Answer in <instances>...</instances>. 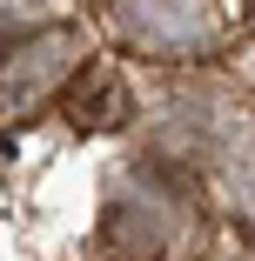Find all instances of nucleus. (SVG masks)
Instances as JSON below:
<instances>
[{"instance_id":"nucleus-1","label":"nucleus","mask_w":255,"mask_h":261,"mask_svg":"<svg viewBox=\"0 0 255 261\" xmlns=\"http://www.w3.org/2000/svg\"><path fill=\"white\" fill-rule=\"evenodd\" d=\"M108 27L134 54L188 61L228 34V14H222V0H108Z\"/></svg>"},{"instance_id":"nucleus-2","label":"nucleus","mask_w":255,"mask_h":261,"mask_svg":"<svg viewBox=\"0 0 255 261\" xmlns=\"http://www.w3.org/2000/svg\"><path fill=\"white\" fill-rule=\"evenodd\" d=\"M101 248L108 261H161L175 248V207L161 188H114L101 215Z\"/></svg>"},{"instance_id":"nucleus-3","label":"nucleus","mask_w":255,"mask_h":261,"mask_svg":"<svg viewBox=\"0 0 255 261\" xmlns=\"http://www.w3.org/2000/svg\"><path fill=\"white\" fill-rule=\"evenodd\" d=\"M74 67H81V34L74 27H47L40 40H27V47L7 54V67H0V100H7V108H34V100L61 94Z\"/></svg>"},{"instance_id":"nucleus-4","label":"nucleus","mask_w":255,"mask_h":261,"mask_svg":"<svg viewBox=\"0 0 255 261\" xmlns=\"http://www.w3.org/2000/svg\"><path fill=\"white\" fill-rule=\"evenodd\" d=\"M61 114H67L81 134H114V127H128V121H134V94H128V81H121V67L81 61V67L67 74V87H61Z\"/></svg>"},{"instance_id":"nucleus-5","label":"nucleus","mask_w":255,"mask_h":261,"mask_svg":"<svg viewBox=\"0 0 255 261\" xmlns=\"http://www.w3.org/2000/svg\"><path fill=\"white\" fill-rule=\"evenodd\" d=\"M7 54H14V34H0V67H7Z\"/></svg>"}]
</instances>
